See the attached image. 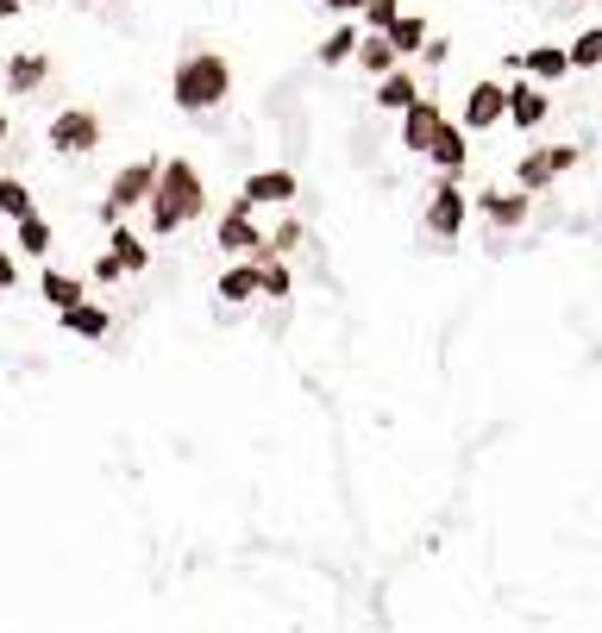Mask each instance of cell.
Instances as JSON below:
<instances>
[{
    "label": "cell",
    "mask_w": 602,
    "mask_h": 633,
    "mask_svg": "<svg viewBox=\"0 0 602 633\" xmlns=\"http://www.w3.org/2000/svg\"><path fill=\"white\" fill-rule=\"evenodd\" d=\"M201 170L194 163H163L157 170V189H151V226L157 232H176V226H189L194 213H201Z\"/></svg>",
    "instance_id": "cell-1"
},
{
    "label": "cell",
    "mask_w": 602,
    "mask_h": 633,
    "mask_svg": "<svg viewBox=\"0 0 602 633\" xmlns=\"http://www.w3.org/2000/svg\"><path fill=\"white\" fill-rule=\"evenodd\" d=\"M226 88H233V70H226V57H214V51L182 57V70H176V107H182V114H208V107H220Z\"/></svg>",
    "instance_id": "cell-2"
},
{
    "label": "cell",
    "mask_w": 602,
    "mask_h": 633,
    "mask_svg": "<svg viewBox=\"0 0 602 633\" xmlns=\"http://www.w3.org/2000/svg\"><path fill=\"white\" fill-rule=\"evenodd\" d=\"M220 251H233V257H252V264H271V245H264V232L252 226V208L239 201L226 220H220Z\"/></svg>",
    "instance_id": "cell-3"
},
{
    "label": "cell",
    "mask_w": 602,
    "mask_h": 633,
    "mask_svg": "<svg viewBox=\"0 0 602 633\" xmlns=\"http://www.w3.org/2000/svg\"><path fill=\"white\" fill-rule=\"evenodd\" d=\"M578 163V145H552V151H527L521 170H515V182H521V194H540L552 176H564Z\"/></svg>",
    "instance_id": "cell-4"
},
{
    "label": "cell",
    "mask_w": 602,
    "mask_h": 633,
    "mask_svg": "<svg viewBox=\"0 0 602 633\" xmlns=\"http://www.w3.org/2000/svg\"><path fill=\"white\" fill-rule=\"evenodd\" d=\"M157 189V163H126V170L114 176V189H107V220H119L126 208H138V201H151Z\"/></svg>",
    "instance_id": "cell-5"
},
{
    "label": "cell",
    "mask_w": 602,
    "mask_h": 633,
    "mask_svg": "<svg viewBox=\"0 0 602 633\" xmlns=\"http://www.w3.org/2000/svg\"><path fill=\"white\" fill-rule=\"evenodd\" d=\"M465 189H458V182H440V189H433V201H427V232L433 239H458V232H465Z\"/></svg>",
    "instance_id": "cell-6"
},
{
    "label": "cell",
    "mask_w": 602,
    "mask_h": 633,
    "mask_svg": "<svg viewBox=\"0 0 602 633\" xmlns=\"http://www.w3.org/2000/svg\"><path fill=\"white\" fill-rule=\"evenodd\" d=\"M51 145H57V151H70V157L95 151V145H101V119L82 114V107H70V114L51 119Z\"/></svg>",
    "instance_id": "cell-7"
},
{
    "label": "cell",
    "mask_w": 602,
    "mask_h": 633,
    "mask_svg": "<svg viewBox=\"0 0 602 633\" xmlns=\"http://www.w3.org/2000/svg\"><path fill=\"white\" fill-rule=\"evenodd\" d=\"M446 126H452V119L440 114L433 101H414L409 114H402V145H409V151H433V145L446 138Z\"/></svg>",
    "instance_id": "cell-8"
},
{
    "label": "cell",
    "mask_w": 602,
    "mask_h": 633,
    "mask_svg": "<svg viewBox=\"0 0 602 633\" xmlns=\"http://www.w3.org/2000/svg\"><path fill=\"white\" fill-rule=\"evenodd\" d=\"M503 114H508V88H503V82H477L471 101H465V126H471V133H484V126H496Z\"/></svg>",
    "instance_id": "cell-9"
},
{
    "label": "cell",
    "mask_w": 602,
    "mask_h": 633,
    "mask_svg": "<svg viewBox=\"0 0 602 633\" xmlns=\"http://www.w3.org/2000/svg\"><path fill=\"white\" fill-rule=\"evenodd\" d=\"M546 114H552V101H546L540 88H534V82H515V88H508V119H515L521 133H534V126H540Z\"/></svg>",
    "instance_id": "cell-10"
},
{
    "label": "cell",
    "mask_w": 602,
    "mask_h": 633,
    "mask_svg": "<svg viewBox=\"0 0 602 633\" xmlns=\"http://www.w3.org/2000/svg\"><path fill=\"white\" fill-rule=\"evenodd\" d=\"M289 194H295V176H289V170H257L252 182H245V194H239V201H245V208H257V201L283 208Z\"/></svg>",
    "instance_id": "cell-11"
},
{
    "label": "cell",
    "mask_w": 602,
    "mask_h": 633,
    "mask_svg": "<svg viewBox=\"0 0 602 633\" xmlns=\"http://www.w3.org/2000/svg\"><path fill=\"white\" fill-rule=\"evenodd\" d=\"M477 208H484L489 220H496V226H521L527 208H534V194H521V189L503 194V189H496V194H477Z\"/></svg>",
    "instance_id": "cell-12"
},
{
    "label": "cell",
    "mask_w": 602,
    "mask_h": 633,
    "mask_svg": "<svg viewBox=\"0 0 602 633\" xmlns=\"http://www.w3.org/2000/svg\"><path fill=\"white\" fill-rule=\"evenodd\" d=\"M414 101H421V88H414L409 70H389V76L377 82V107H395V114H409Z\"/></svg>",
    "instance_id": "cell-13"
},
{
    "label": "cell",
    "mask_w": 602,
    "mask_h": 633,
    "mask_svg": "<svg viewBox=\"0 0 602 633\" xmlns=\"http://www.w3.org/2000/svg\"><path fill=\"white\" fill-rule=\"evenodd\" d=\"M107 257H114L119 270H126V276H133V270H145L151 264V245H145V239H138V232H126V226H114V239H107Z\"/></svg>",
    "instance_id": "cell-14"
},
{
    "label": "cell",
    "mask_w": 602,
    "mask_h": 633,
    "mask_svg": "<svg viewBox=\"0 0 602 633\" xmlns=\"http://www.w3.org/2000/svg\"><path fill=\"white\" fill-rule=\"evenodd\" d=\"M63 327L76 333V339H107V327H114V320H107V307L82 302V307H70V314H63Z\"/></svg>",
    "instance_id": "cell-15"
},
{
    "label": "cell",
    "mask_w": 602,
    "mask_h": 633,
    "mask_svg": "<svg viewBox=\"0 0 602 633\" xmlns=\"http://www.w3.org/2000/svg\"><path fill=\"white\" fill-rule=\"evenodd\" d=\"M383 39H389V51H395V57H409V51H427V20H414V13H409V20L389 25Z\"/></svg>",
    "instance_id": "cell-16"
},
{
    "label": "cell",
    "mask_w": 602,
    "mask_h": 633,
    "mask_svg": "<svg viewBox=\"0 0 602 633\" xmlns=\"http://www.w3.org/2000/svg\"><path fill=\"white\" fill-rule=\"evenodd\" d=\"M220 295L226 302H252V295H264V276H257V264H239L220 276Z\"/></svg>",
    "instance_id": "cell-17"
},
{
    "label": "cell",
    "mask_w": 602,
    "mask_h": 633,
    "mask_svg": "<svg viewBox=\"0 0 602 633\" xmlns=\"http://www.w3.org/2000/svg\"><path fill=\"white\" fill-rule=\"evenodd\" d=\"M44 302L57 307V314H70V307H82V283L63 276V270H44Z\"/></svg>",
    "instance_id": "cell-18"
},
{
    "label": "cell",
    "mask_w": 602,
    "mask_h": 633,
    "mask_svg": "<svg viewBox=\"0 0 602 633\" xmlns=\"http://www.w3.org/2000/svg\"><path fill=\"white\" fill-rule=\"evenodd\" d=\"M527 70V76H540V82H559L564 70H571V57H564V51H552V44H546V51H527V57H515Z\"/></svg>",
    "instance_id": "cell-19"
},
{
    "label": "cell",
    "mask_w": 602,
    "mask_h": 633,
    "mask_svg": "<svg viewBox=\"0 0 602 633\" xmlns=\"http://www.w3.org/2000/svg\"><path fill=\"white\" fill-rule=\"evenodd\" d=\"M433 163H440V170H452V176H458V170H465V133H458V126H446V138H440V145H433Z\"/></svg>",
    "instance_id": "cell-20"
},
{
    "label": "cell",
    "mask_w": 602,
    "mask_h": 633,
    "mask_svg": "<svg viewBox=\"0 0 602 633\" xmlns=\"http://www.w3.org/2000/svg\"><path fill=\"white\" fill-rule=\"evenodd\" d=\"M564 57H571V70H596V63H602V25H590V32H578V44H571Z\"/></svg>",
    "instance_id": "cell-21"
},
{
    "label": "cell",
    "mask_w": 602,
    "mask_h": 633,
    "mask_svg": "<svg viewBox=\"0 0 602 633\" xmlns=\"http://www.w3.org/2000/svg\"><path fill=\"white\" fill-rule=\"evenodd\" d=\"M0 213H7V220H32V189L7 176V182H0Z\"/></svg>",
    "instance_id": "cell-22"
},
{
    "label": "cell",
    "mask_w": 602,
    "mask_h": 633,
    "mask_svg": "<svg viewBox=\"0 0 602 633\" xmlns=\"http://www.w3.org/2000/svg\"><path fill=\"white\" fill-rule=\"evenodd\" d=\"M358 63L377 70V76H389V70H395V51H389V39H358Z\"/></svg>",
    "instance_id": "cell-23"
},
{
    "label": "cell",
    "mask_w": 602,
    "mask_h": 633,
    "mask_svg": "<svg viewBox=\"0 0 602 633\" xmlns=\"http://www.w3.org/2000/svg\"><path fill=\"white\" fill-rule=\"evenodd\" d=\"M346 57H358V25H339V32L320 44V63H346Z\"/></svg>",
    "instance_id": "cell-24"
},
{
    "label": "cell",
    "mask_w": 602,
    "mask_h": 633,
    "mask_svg": "<svg viewBox=\"0 0 602 633\" xmlns=\"http://www.w3.org/2000/svg\"><path fill=\"white\" fill-rule=\"evenodd\" d=\"M20 251H32V257H44V251H51V226H44L39 213H32V220H20Z\"/></svg>",
    "instance_id": "cell-25"
},
{
    "label": "cell",
    "mask_w": 602,
    "mask_h": 633,
    "mask_svg": "<svg viewBox=\"0 0 602 633\" xmlns=\"http://www.w3.org/2000/svg\"><path fill=\"white\" fill-rule=\"evenodd\" d=\"M257 276H264V295H289V270H283V264H257Z\"/></svg>",
    "instance_id": "cell-26"
},
{
    "label": "cell",
    "mask_w": 602,
    "mask_h": 633,
    "mask_svg": "<svg viewBox=\"0 0 602 633\" xmlns=\"http://www.w3.org/2000/svg\"><path fill=\"white\" fill-rule=\"evenodd\" d=\"M39 76H44V57H20V63H13V88H20V95H25Z\"/></svg>",
    "instance_id": "cell-27"
},
{
    "label": "cell",
    "mask_w": 602,
    "mask_h": 633,
    "mask_svg": "<svg viewBox=\"0 0 602 633\" xmlns=\"http://www.w3.org/2000/svg\"><path fill=\"white\" fill-rule=\"evenodd\" d=\"M365 13H370V25H383V32H389L395 20H402V13H395V0H370Z\"/></svg>",
    "instance_id": "cell-28"
},
{
    "label": "cell",
    "mask_w": 602,
    "mask_h": 633,
    "mask_svg": "<svg viewBox=\"0 0 602 633\" xmlns=\"http://www.w3.org/2000/svg\"><path fill=\"white\" fill-rule=\"evenodd\" d=\"M20 283V270H13V257H7V251H0V288H13Z\"/></svg>",
    "instance_id": "cell-29"
},
{
    "label": "cell",
    "mask_w": 602,
    "mask_h": 633,
    "mask_svg": "<svg viewBox=\"0 0 602 633\" xmlns=\"http://www.w3.org/2000/svg\"><path fill=\"white\" fill-rule=\"evenodd\" d=\"M320 7H332V13H358V7H370V0H320Z\"/></svg>",
    "instance_id": "cell-30"
},
{
    "label": "cell",
    "mask_w": 602,
    "mask_h": 633,
    "mask_svg": "<svg viewBox=\"0 0 602 633\" xmlns=\"http://www.w3.org/2000/svg\"><path fill=\"white\" fill-rule=\"evenodd\" d=\"M20 7H25V0H0V13H20Z\"/></svg>",
    "instance_id": "cell-31"
},
{
    "label": "cell",
    "mask_w": 602,
    "mask_h": 633,
    "mask_svg": "<svg viewBox=\"0 0 602 633\" xmlns=\"http://www.w3.org/2000/svg\"><path fill=\"white\" fill-rule=\"evenodd\" d=\"M0 138H7V114H0Z\"/></svg>",
    "instance_id": "cell-32"
}]
</instances>
